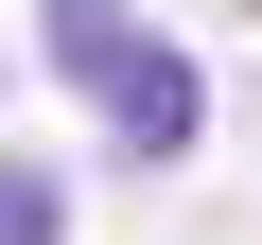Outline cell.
I'll use <instances>...</instances> for the list:
<instances>
[{"mask_svg": "<svg viewBox=\"0 0 262 245\" xmlns=\"http://www.w3.org/2000/svg\"><path fill=\"white\" fill-rule=\"evenodd\" d=\"M53 70L122 122V158H192L210 140V88H192V53L175 35H140L122 0H53Z\"/></svg>", "mask_w": 262, "mask_h": 245, "instance_id": "6da1fadb", "label": "cell"}, {"mask_svg": "<svg viewBox=\"0 0 262 245\" xmlns=\"http://www.w3.org/2000/svg\"><path fill=\"white\" fill-rule=\"evenodd\" d=\"M0 245H53V175L35 158H0Z\"/></svg>", "mask_w": 262, "mask_h": 245, "instance_id": "7a4b0ae2", "label": "cell"}]
</instances>
